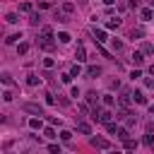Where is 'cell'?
I'll return each mask as SVG.
<instances>
[{"mask_svg":"<svg viewBox=\"0 0 154 154\" xmlns=\"http://www.w3.org/2000/svg\"><path fill=\"white\" fill-rule=\"evenodd\" d=\"M38 46H41L43 51H53V48H55V41H53V31H51L48 26L41 31V41H38Z\"/></svg>","mask_w":154,"mask_h":154,"instance_id":"obj_1","label":"cell"},{"mask_svg":"<svg viewBox=\"0 0 154 154\" xmlns=\"http://www.w3.org/2000/svg\"><path fill=\"white\" fill-rule=\"evenodd\" d=\"M91 144H94L96 149H111V142L103 140V137H91Z\"/></svg>","mask_w":154,"mask_h":154,"instance_id":"obj_2","label":"cell"},{"mask_svg":"<svg viewBox=\"0 0 154 154\" xmlns=\"http://www.w3.org/2000/svg\"><path fill=\"white\" fill-rule=\"evenodd\" d=\"M75 58H77V63H84V60H87V51H84L82 43H77V48H75Z\"/></svg>","mask_w":154,"mask_h":154,"instance_id":"obj_3","label":"cell"},{"mask_svg":"<svg viewBox=\"0 0 154 154\" xmlns=\"http://www.w3.org/2000/svg\"><path fill=\"white\" fill-rule=\"evenodd\" d=\"M22 108H24V111H29V113H36V116H43V108H41V106H36V103H24Z\"/></svg>","mask_w":154,"mask_h":154,"instance_id":"obj_4","label":"cell"},{"mask_svg":"<svg viewBox=\"0 0 154 154\" xmlns=\"http://www.w3.org/2000/svg\"><path fill=\"white\" fill-rule=\"evenodd\" d=\"M135 96H132V91H128V89H123V94H120V103L123 106H130V101H132Z\"/></svg>","mask_w":154,"mask_h":154,"instance_id":"obj_5","label":"cell"},{"mask_svg":"<svg viewBox=\"0 0 154 154\" xmlns=\"http://www.w3.org/2000/svg\"><path fill=\"white\" fill-rule=\"evenodd\" d=\"M87 75H89V77H99V75H101V67H99V65H89V67H87Z\"/></svg>","mask_w":154,"mask_h":154,"instance_id":"obj_6","label":"cell"},{"mask_svg":"<svg viewBox=\"0 0 154 154\" xmlns=\"http://www.w3.org/2000/svg\"><path fill=\"white\" fill-rule=\"evenodd\" d=\"M94 38H96L99 43H103V41H106V31H103V29H94Z\"/></svg>","mask_w":154,"mask_h":154,"instance_id":"obj_7","label":"cell"},{"mask_svg":"<svg viewBox=\"0 0 154 154\" xmlns=\"http://www.w3.org/2000/svg\"><path fill=\"white\" fill-rule=\"evenodd\" d=\"M99 120L106 125V123H111V111H99Z\"/></svg>","mask_w":154,"mask_h":154,"instance_id":"obj_8","label":"cell"},{"mask_svg":"<svg viewBox=\"0 0 154 154\" xmlns=\"http://www.w3.org/2000/svg\"><path fill=\"white\" fill-rule=\"evenodd\" d=\"M142 60H144V53L135 51V53H132V63H135V65H142Z\"/></svg>","mask_w":154,"mask_h":154,"instance_id":"obj_9","label":"cell"},{"mask_svg":"<svg viewBox=\"0 0 154 154\" xmlns=\"http://www.w3.org/2000/svg\"><path fill=\"white\" fill-rule=\"evenodd\" d=\"M70 38H72V36H70L67 31H60V34H58V41H60V43H70Z\"/></svg>","mask_w":154,"mask_h":154,"instance_id":"obj_10","label":"cell"},{"mask_svg":"<svg viewBox=\"0 0 154 154\" xmlns=\"http://www.w3.org/2000/svg\"><path fill=\"white\" fill-rule=\"evenodd\" d=\"M132 96H135V101H137V103H147V96H144L142 91H132Z\"/></svg>","mask_w":154,"mask_h":154,"instance_id":"obj_11","label":"cell"},{"mask_svg":"<svg viewBox=\"0 0 154 154\" xmlns=\"http://www.w3.org/2000/svg\"><path fill=\"white\" fill-rule=\"evenodd\" d=\"M77 130H79L82 135H89V132H91V128H89V123H79V125H77Z\"/></svg>","mask_w":154,"mask_h":154,"instance_id":"obj_12","label":"cell"},{"mask_svg":"<svg viewBox=\"0 0 154 154\" xmlns=\"http://www.w3.org/2000/svg\"><path fill=\"white\" fill-rule=\"evenodd\" d=\"M118 137H120V140H128V137H130L128 128H118Z\"/></svg>","mask_w":154,"mask_h":154,"instance_id":"obj_13","label":"cell"},{"mask_svg":"<svg viewBox=\"0 0 154 154\" xmlns=\"http://www.w3.org/2000/svg\"><path fill=\"white\" fill-rule=\"evenodd\" d=\"M142 142H144V144H147V147H154V137H152V132H147V135H144V140H142Z\"/></svg>","mask_w":154,"mask_h":154,"instance_id":"obj_14","label":"cell"},{"mask_svg":"<svg viewBox=\"0 0 154 154\" xmlns=\"http://www.w3.org/2000/svg\"><path fill=\"white\" fill-rule=\"evenodd\" d=\"M118 24H120V19H118V17H116V19H108V22H106V26H108V29H116Z\"/></svg>","mask_w":154,"mask_h":154,"instance_id":"obj_15","label":"cell"},{"mask_svg":"<svg viewBox=\"0 0 154 154\" xmlns=\"http://www.w3.org/2000/svg\"><path fill=\"white\" fill-rule=\"evenodd\" d=\"M26 51H29V43H19V46H17V53H19V55H24Z\"/></svg>","mask_w":154,"mask_h":154,"instance_id":"obj_16","label":"cell"},{"mask_svg":"<svg viewBox=\"0 0 154 154\" xmlns=\"http://www.w3.org/2000/svg\"><path fill=\"white\" fill-rule=\"evenodd\" d=\"M29 125H31L34 130H41V120H38V118H31V120H29Z\"/></svg>","mask_w":154,"mask_h":154,"instance_id":"obj_17","label":"cell"},{"mask_svg":"<svg viewBox=\"0 0 154 154\" xmlns=\"http://www.w3.org/2000/svg\"><path fill=\"white\" fill-rule=\"evenodd\" d=\"M43 137L53 140V137H55V130H53V128H46V130H43Z\"/></svg>","mask_w":154,"mask_h":154,"instance_id":"obj_18","label":"cell"},{"mask_svg":"<svg viewBox=\"0 0 154 154\" xmlns=\"http://www.w3.org/2000/svg\"><path fill=\"white\" fill-rule=\"evenodd\" d=\"M123 144H125V149H135V147H137V142H132L130 137H128V140H123Z\"/></svg>","mask_w":154,"mask_h":154,"instance_id":"obj_19","label":"cell"},{"mask_svg":"<svg viewBox=\"0 0 154 154\" xmlns=\"http://www.w3.org/2000/svg\"><path fill=\"white\" fill-rule=\"evenodd\" d=\"M17 38H22V34H12V36H7V38H5V43H14Z\"/></svg>","mask_w":154,"mask_h":154,"instance_id":"obj_20","label":"cell"},{"mask_svg":"<svg viewBox=\"0 0 154 154\" xmlns=\"http://www.w3.org/2000/svg\"><path fill=\"white\" fill-rule=\"evenodd\" d=\"M26 82H29V87H36V84H38V77H36V75H29Z\"/></svg>","mask_w":154,"mask_h":154,"instance_id":"obj_21","label":"cell"},{"mask_svg":"<svg viewBox=\"0 0 154 154\" xmlns=\"http://www.w3.org/2000/svg\"><path fill=\"white\" fill-rule=\"evenodd\" d=\"M19 10H22V12H31V2H22Z\"/></svg>","mask_w":154,"mask_h":154,"instance_id":"obj_22","label":"cell"},{"mask_svg":"<svg viewBox=\"0 0 154 154\" xmlns=\"http://www.w3.org/2000/svg\"><path fill=\"white\" fill-rule=\"evenodd\" d=\"M53 65H55L53 58H43V67H53Z\"/></svg>","mask_w":154,"mask_h":154,"instance_id":"obj_23","label":"cell"},{"mask_svg":"<svg viewBox=\"0 0 154 154\" xmlns=\"http://www.w3.org/2000/svg\"><path fill=\"white\" fill-rule=\"evenodd\" d=\"M60 79H63L65 84H70V79H72V72H65V75H60Z\"/></svg>","mask_w":154,"mask_h":154,"instance_id":"obj_24","label":"cell"},{"mask_svg":"<svg viewBox=\"0 0 154 154\" xmlns=\"http://www.w3.org/2000/svg\"><path fill=\"white\" fill-rule=\"evenodd\" d=\"M103 103H106V106H113V96H111V94H103Z\"/></svg>","mask_w":154,"mask_h":154,"instance_id":"obj_25","label":"cell"},{"mask_svg":"<svg viewBox=\"0 0 154 154\" xmlns=\"http://www.w3.org/2000/svg\"><path fill=\"white\" fill-rule=\"evenodd\" d=\"M60 137L67 142V140H72V132H70V130H63V132H60Z\"/></svg>","mask_w":154,"mask_h":154,"instance_id":"obj_26","label":"cell"},{"mask_svg":"<svg viewBox=\"0 0 154 154\" xmlns=\"http://www.w3.org/2000/svg\"><path fill=\"white\" fill-rule=\"evenodd\" d=\"M142 19H152V10H149V7L142 10Z\"/></svg>","mask_w":154,"mask_h":154,"instance_id":"obj_27","label":"cell"},{"mask_svg":"<svg viewBox=\"0 0 154 154\" xmlns=\"http://www.w3.org/2000/svg\"><path fill=\"white\" fill-rule=\"evenodd\" d=\"M5 19H7V22H10V24H17V22H19V19H17V14H7V17H5Z\"/></svg>","mask_w":154,"mask_h":154,"instance_id":"obj_28","label":"cell"},{"mask_svg":"<svg viewBox=\"0 0 154 154\" xmlns=\"http://www.w3.org/2000/svg\"><path fill=\"white\" fill-rule=\"evenodd\" d=\"M152 51H154L152 43H144V46H142V53H152Z\"/></svg>","mask_w":154,"mask_h":154,"instance_id":"obj_29","label":"cell"},{"mask_svg":"<svg viewBox=\"0 0 154 154\" xmlns=\"http://www.w3.org/2000/svg\"><path fill=\"white\" fill-rule=\"evenodd\" d=\"M48 152H53V154H60V147H58V144H48Z\"/></svg>","mask_w":154,"mask_h":154,"instance_id":"obj_30","label":"cell"},{"mask_svg":"<svg viewBox=\"0 0 154 154\" xmlns=\"http://www.w3.org/2000/svg\"><path fill=\"white\" fill-rule=\"evenodd\" d=\"M70 72H72V77H77V75H79V65H72V67H70Z\"/></svg>","mask_w":154,"mask_h":154,"instance_id":"obj_31","label":"cell"},{"mask_svg":"<svg viewBox=\"0 0 154 154\" xmlns=\"http://www.w3.org/2000/svg\"><path fill=\"white\" fill-rule=\"evenodd\" d=\"M130 77H132V79H137V77H142V72H140V70H132V72H130Z\"/></svg>","mask_w":154,"mask_h":154,"instance_id":"obj_32","label":"cell"},{"mask_svg":"<svg viewBox=\"0 0 154 154\" xmlns=\"http://www.w3.org/2000/svg\"><path fill=\"white\" fill-rule=\"evenodd\" d=\"M2 82H5V84H12V77H10L7 72H5V75H2Z\"/></svg>","mask_w":154,"mask_h":154,"instance_id":"obj_33","label":"cell"},{"mask_svg":"<svg viewBox=\"0 0 154 154\" xmlns=\"http://www.w3.org/2000/svg\"><path fill=\"white\" fill-rule=\"evenodd\" d=\"M103 2H106V5H113V2H116V0H103Z\"/></svg>","mask_w":154,"mask_h":154,"instance_id":"obj_34","label":"cell"},{"mask_svg":"<svg viewBox=\"0 0 154 154\" xmlns=\"http://www.w3.org/2000/svg\"><path fill=\"white\" fill-rule=\"evenodd\" d=\"M149 113H152V116H154V106H149Z\"/></svg>","mask_w":154,"mask_h":154,"instance_id":"obj_35","label":"cell"},{"mask_svg":"<svg viewBox=\"0 0 154 154\" xmlns=\"http://www.w3.org/2000/svg\"><path fill=\"white\" fill-rule=\"evenodd\" d=\"M149 72H152V75H154V65H152V67H149Z\"/></svg>","mask_w":154,"mask_h":154,"instance_id":"obj_36","label":"cell"}]
</instances>
